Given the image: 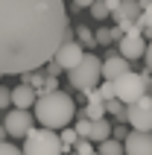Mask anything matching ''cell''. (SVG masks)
Instances as JSON below:
<instances>
[{"mask_svg": "<svg viewBox=\"0 0 152 155\" xmlns=\"http://www.w3.org/2000/svg\"><path fill=\"white\" fill-rule=\"evenodd\" d=\"M129 70V59H123L117 53H108L105 59H102V79H117L120 73H126Z\"/></svg>", "mask_w": 152, "mask_h": 155, "instance_id": "12", "label": "cell"}, {"mask_svg": "<svg viewBox=\"0 0 152 155\" xmlns=\"http://www.w3.org/2000/svg\"><path fill=\"white\" fill-rule=\"evenodd\" d=\"M35 100H38V91H35L32 85L24 82V85L12 88V105H15V108H32Z\"/></svg>", "mask_w": 152, "mask_h": 155, "instance_id": "13", "label": "cell"}, {"mask_svg": "<svg viewBox=\"0 0 152 155\" xmlns=\"http://www.w3.org/2000/svg\"><path fill=\"white\" fill-rule=\"evenodd\" d=\"M97 91H100L102 100H111V97H114V79H105V82H100V85H97Z\"/></svg>", "mask_w": 152, "mask_h": 155, "instance_id": "22", "label": "cell"}, {"mask_svg": "<svg viewBox=\"0 0 152 155\" xmlns=\"http://www.w3.org/2000/svg\"><path fill=\"white\" fill-rule=\"evenodd\" d=\"M59 73H61V64L56 59H50L47 61V76H59Z\"/></svg>", "mask_w": 152, "mask_h": 155, "instance_id": "27", "label": "cell"}, {"mask_svg": "<svg viewBox=\"0 0 152 155\" xmlns=\"http://www.w3.org/2000/svg\"><path fill=\"white\" fill-rule=\"evenodd\" d=\"M9 105H12V91L0 85V111H3V108H9Z\"/></svg>", "mask_w": 152, "mask_h": 155, "instance_id": "25", "label": "cell"}, {"mask_svg": "<svg viewBox=\"0 0 152 155\" xmlns=\"http://www.w3.org/2000/svg\"><path fill=\"white\" fill-rule=\"evenodd\" d=\"M73 129L79 132V138H88V132H91V120H88V117H79Z\"/></svg>", "mask_w": 152, "mask_h": 155, "instance_id": "24", "label": "cell"}, {"mask_svg": "<svg viewBox=\"0 0 152 155\" xmlns=\"http://www.w3.org/2000/svg\"><path fill=\"white\" fill-rule=\"evenodd\" d=\"M97 152H102V155H120V152H126L123 149V140H117V138H105V140H100L97 143Z\"/></svg>", "mask_w": 152, "mask_h": 155, "instance_id": "16", "label": "cell"}, {"mask_svg": "<svg viewBox=\"0 0 152 155\" xmlns=\"http://www.w3.org/2000/svg\"><path fill=\"white\" fill-rule=\"evenodd\" d=\"M3 126H6V135L12 140H24L26 132L32 129V114H29V108H15V111H9L6 120H3Z\"/></svg>", "mask_w": 152, "mask_h": 155, "instance_id": "8", "label": "cell"}, {"mask_svg": "<svg viewBox=\"0 0 152 155\" xmlns=\"http://www.w3.org/2000/svg\"><path fill=\"white\" fill-rule=\"evenodd\" d=\"M126 123L132 129L152 132V91L140 94L135 103H126Z\"/></svg>", "mask_w": 152, "mask_h": 155, "instance_id": "6", "label": "cell"}, {"mask_svg": "<svg viewBox=\"0 0 152 155\" xmlns=\"http://www.w3.org/2000/svg\"><path fill=\"white\" fill-rule=\"evenodd\" d=\"M111 135V126L105 117H100V120H91V132H88V138L94 140V143H100V140H105Z\"/></svg>", "mask_w": 152, "mask_h": 155, "instance_id": "14", "label": "cell"}, {"mask_svg": "<svg viewBox=\"0 0 152 155\" xmlns=\"http://www.w3.org/2000/svg\"><path fill=\"white\" fill-rule=\"evenodd\" d=\"M140 3H137V0H120V6L114 9V12H111V15H114V21H117V26H123V32H126L129 26L135 24L137 18H140Z\"/></svg>", "mask_w": 152, "mask_h": 155, "instance_id": "11", "label": "cell"}, {"mask_svg": "<svg viewBox=\"0 0 152 155\" xmlns=\"http://www.w3.org/2000/svg\"><path fill=\"white\" fill-rule=\"evenodd\" d=\"M120 56H123V59H129V61H135V59H144V53H146V38H144V32H140V24H132L126 29V32H123V38H120Z\"/></svg>", "mask_w": 152, "mask_h": 155, "instance_id": "7", "label": "cell"}, {"mask_svg": "<svg viewBox=\"0 0 152 155\" xmlns=\"http://www.w3.org/2000/svg\"><path fill=\"white\" fill-rule=\"evenodd\" d=\"M56 88H59V79H56V76H44L41 91H56Z\"/></svg>", "mask_w": 152, "mask_h": 155, "instance_id": "26", "label": "cell"}, {"mask_svg": "<svg viewBox=\"0 0 152 155\" xmlns=\"http://www.w3.org/2000/svg\"><path fill=\"white\" fill-rule=\"evenodd\" d=\"M146 91H152V73L149 70L146 73H135V70L129 68L126 73H120L114 79V97L123 100V103H135L137 97L146 94Z\"/></svg>", "mask_w": 152, "mask_h": 155, "instance_id": "5", "label": "cell"}, {"mask_svg": "<svg viewBox=\"0 0 152 155\" xmlns=\"http://www.w3.org/2000/svg\"><path fill=\"white\" fill-rule=\"evenodd\" d=\"M88 9H91V15L97 18V21H105V18L111 15V9H108V3H105V0H94Z\"/></svg>", "mask_w": 152, "mask_h": 155, "instance_id": "20", "label": "cell"}, {"mask_svg": "<svg viewBox=\"0 0 152 155\" xmlns=\"http://www.w3.org/2000/svg\"><path fill=\"white\" fill-rule=\"evenodd\" d=\"M35 120L41 126H50V129H61L68 126L76 117V103L73 97H68L64 91H41V97L35 100Z\"/></svg>", "mask_w": 152, "mask_h": 155, "instance_id": "2", "label": "cell"}, {"mask_svg": "<svg viewBox=\"0 0 152 155\" xmlns=\"http://www.w3.org/2000/svg\"><path fill=\"white\" fill-rule=\"evenodd\" d=\"M26 155H59V152H70V147H64L59 138V132L50 129V126H41V129H29L24 138V149Z\"/></svg>", "mask_w": 152, "mask_h": 155, "instance_id": "3", "label": "cell"}, {"mask_svg": "<svg viewBox=\"0 0 152 155\" xmlns=\"http://www.w3.org/2000/svg\"><path fill=\"white\" fill-rule=\"evenodd\" d=\"M70 152H76V155H94V152H97V143H94L91 138H79Z\"/></svg>", "mask_w": 152, "mask_h": 155, "instance_id": "19", "label": "cell"}, {"mask_svg": "<svg viewBox=\"0 0 152 155\" xmlns=\"http://www.w3.org/2000/svg\"><path fill=\"white\" fill-rule=\"evenodd\" d=\"M111 135H114L117 140H123V138L129 135V129H126V126H117V129H111Z\"/></svg>", "mask_w": 152, "mask_h": 155, "instance_id": "29", "label": "cell"}, {"mask_svg": "<svg viewBox=\"0 0 152 155\" xmlns=\"http://www.w3.org/2000/svg\"><path fill=\"white\" fill-rule=\"evenodd\" d=\"M82 56H85V47H82L79 41H73V38H68V41H61V47L56 50V56H53V59L61 64V70H70L76 61L82 59Z\"/></svg>", "mask_w": 152, "mask_h": 155, "instance_id": "10", "label": "cell"}, {"mask_svg": "<svg viewBox=\"0 0 152 155\" xmlns=\"http://www.w3.org/2000/svg\"><path fill=\"white\" fill-rule=\"evenodd\" d=\"M68 79H70V85H73L76 91H91V88H97L100 79H102V59L85 53L82 59L68 70Z\"/></svg>", "mask_w": 152, "mask_h": 155, "instance_id": "4", "label": "cell"}, {"mask_svg": "<svg viewBox=\"0 0 152 155\" xmlns=\"http://www.w3.org/2000/svg\"><path fill=\"white\" fill-rule=\"evenodd\" d=\"M3 138H9V135H6V126L0 123V140H3Z\"/></svg>", "mask_w": 152, "mask_h": 155, "instance_id": "31", "label": "cell"}, {"mask_svg": "<svg viewBox=\"0 0 152 155\" xmlns=\"http://www.w3.org/2000/svg\"><path fill=\"white\" fill-rule=\"evenodd\" d=\"M137 24H140V32H144V38H152V3L140 9V18H137Z\"/></svg>", "mask_w": 152, "mask_h": 155, "instance_id": "17", "label": "cell"}, {"mask_svg": "<svg viewBox=\"0 0 152 155\" xmlns=\"http://www.w3.org/2000/svg\"><path fill=\"white\" fill-rule=\"evenodd\" d=\"M76 41L82 44V47H88V50L97 47V38H94V32L88 29V26H76Z\"/></svg>", "mask_w": 152, "mask_h": 155, "instance_id": "18", "label": "cell"}, {"mask_svg": "<svg viewBox=\"0 0 152 155\" xmlns=\"http://www.w3.org/2000/svg\"><path fill=\"white\" fill-rule=\"evenodd\" d=\"M123 149L132 155H152V132H140V129H132L123 138Z\"/></svg>", "mask_w": 152, "mask_h": 155, "instance_id": "9", "label": "cell"}, {"mask_svg": "<svg viewBox=\"0 0 152 155\" xmlns=\"http://www.w3.org/2000/svg\"><path fill=\"white\" fill-rule=\"evenodd\" d=\"M105 114H111L117 123H126V103H123V100H117V97L105 100Z\"/></svg>", "mask_w": 152, "mask_h": 155, "instance_id": "15", "label": "cell"}, {"mask_svg": "<svg viewBox=\"0 0 152 155\" xmlns=\"http://www.w3.org/2000/svg\"><path fill=\"white\" fill-rule=\"evenodd\" d=\"M59 138H61V143H64V147L73 149V143L79 140V132H76V129H68V126H61V135H59Z\"/></svg>", "mask_w": 152, "mask_h": 155, "instance_id": "21", "label": "cell"}, {"mask_svg": "<svg viewBox=\"0 0 152 155\" xmlns=\"http://www.w3.org/2000/svg\"><path fill=\"white\" fill-rule=\"evenodd\" d=\"M15 152H21V149H18V143L12 138H3V140H0V155H15Z\"/></svg>", "mask_w": 152, "mask_h": 155, "instance_id": "23", "label": "cell"}, {"mask_svg": "<svg viewBox=\"0 0 152 155\" xmlns=\"http://www.w3.org/2000/svg\"><path fill=\"white\" fill-rule=\"evenodd\" d=\"M144 61H146V70L152 73V38H149V44H146V53H144Z\"/></svg>", "mask_w": 152, "mask_h": 155, "instance_id": "28", "label": "cell"}, {"mask_svg": "<svg viewBox=\"0 0 152 155\" xmlns=\"http://www.w3.org/2000/svg\"><path fill=\"white\" fill-rule=\"evenodd\" d=\"M70 35L64 0H0V73L44 68Z\"/></svg>", "mask_w": 152, "mask_h": 155, "instance_id": "1", "label": "cell"}, {"mask_svg": "<svg viewBox=\"0 0 152 155\" xmlns=\"http://www.w3.org/2000/svg\"><path fill=\"white\" fill-rule=\"evenodd\" d=\"M73 3H76V6H79V9H88V6H91V3H94V0H73Z\"/></svg>", "mask_w": 152, "mask_h": 155, "instance_id": "30", "label": "cell"}]
</instances>
